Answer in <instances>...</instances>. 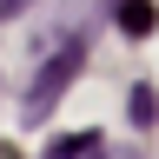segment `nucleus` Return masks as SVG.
<instances>
[{
	"label": "nucleus",
	"instance_id": "obj_1",
	"mask_svg": "<svg viewBox=\"0 0 159 159\" xmlns=\"http://www.w3.org/2000/svg\"><path fill=\"white\" fill-rule=\"evenodd\" d=\"M80 66H86V40H66V47H60V53L47 60V66L33 73V86H27V106H20V113H27L33 126H40V119H47V113L60 106V93H66L73 80H80Z\"/></svg>",
	"mask_w": 159,
	"mask_h": 159
},
{
	"label": "nucleus",
	"instance_id": "obj_2",
	"mask_svg": "<svg viewBox=\"0 0 159 159\" xmlns=\"http://www.w3.org/2000/svg\"><path fill=\"white\" fill-rule=\"evenodd\" d=\"M80 152H99V133H66L47 146V159H80Z\"/></svg>",
	"mask_w": 159,
	"mask_h": 159
},
{
	"label": "nucleus",
	"instance_id": "obj_3",
	"mask_svg": "<svg viewBox=\"0 0 159 159\" xmlns=\"http://www.w3.org/2000/svg\"><path fill=\"white\" fill-rule=\"evenodd\" d=\"M126 113H133V126H152V119H159V93H152V86H133Z\"/></svg>",
	"mask_w": 159,
	"mask_h": 159
},
{
	"label": "nucleus",
	"instance_id": "obj_4",
	"mask_svg": "<svg viewBox=\"0 0 159 159\" xmlns=\"http://www.w3.org/2000/svg\"><path fill=\"white\" fill-rule=\"evenodd\" d=\"M119 27L126 33H152V7L146 0H126V7H119Z\"/></svg>",
	"mask_w": 159,
	"mask_h": 159
},
{
	"label": "nucleus",
	"instance_id": "obj_5",
	"mask_svg": "<svg viewBox=\"0 0 159 159\" xmlns=\"http://www.w3.org/2000/svg\"><path fill=\"white\" fill-rule=\"evenodd\" d=\"M20 7H27V0H0V20H13V13H20Z\"/></svg>",
	"mask_w": 159,
	"mask_h": 159
}]
</instances>
